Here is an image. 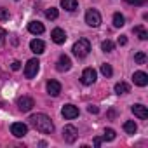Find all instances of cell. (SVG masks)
Returning a JSON list of instances; mask_svg holds the SVG:
<instances>
[{
    "instance_id": "cell-25",
    "label": "cell",
    "mask_w": 148,
    "mask_h": 148,
    "mask_svg": "<svg viewBox=\"0 0 148 148\" xmlns=\"http://www.w3.org/2000/svg\"><path fill=\"white\" fill-rule=\"evenodd\" d=\"M45 18H47V19H56V18H58V9H56V7H49V9L45 11Z\"/></svg>"
},
{
    "instance_id": "cell-27",
    "label": "cell",
    "mask_w": 148,
    "mask_h": 148,
    "mask_svg": "<svg viewBox=\"0 0 148 148\" xmlns=\"http://www.w3.org/2000/svg\"><path fill=\"white\" fill-rule=\"evenodd\" d=\"M9 19V11L5 7H0V21H7Z\"/></svg>"
},
{
    "instance_id": "cell-2",
    "label": "cell",
    "mask_w": 148,
    "mask_h": 148,
    "mask_svg": "<svg viewBox=\"0 0 148 148\" xmlns=\"http://www.w3.org/2000/svg\"><path fill=\"white\" fill-rule=\"evenodd\" d=\"M71 51H73V54H75L79 59H82V58H86L91 52V44H89L87 38H79L75 44H73Z\"/></svg>"
},
{
    "instance_id": "cell-18",
    "label": "cell",
    "mask_w": 148,
    "mask_h": 148,
    "mask_svg": "<svg viewBox=\"0 0 148 148\" xmlns=\"http://www.w3.org/2000/svg\"><path fill=\"white\" fill-rule=\"evenodd\" d=\"M113 89H115V94H119V96H120V94H127V92L131 91L129 84H125V82H117Z\"/></svg>"
},
{
    "instance_id": "cell-17",
    "label": "cell",
    "mask_w": 148,
    "mask_h": 148,
    "mask_svg": "<svg viewBox=\"0 0 148 148\" xmlns=\"http://www.w3.org/2000/svg\"><path fill=\"white\" fill-rule=\"evenodd\" d=\"M61 7L68 12H73L79 7V0H61Z\"/></svg>"
},
{
    "instance_id": "cell-5",
    "label": "cell",
    "mask_w": 148,
    "mask_h": 148,
    "mask_svg": "<svg viewBox=\"0 0 148 148\" xmlns=\"http://www.w3.org/2000/svg\"><path fill=\"white\" fill-rule=\"evenodd\" d=\"M79 138V131L77 127H73V125H64L63 127V139L66 143H75Z\"/></svg>"
},
{
    "instance_id": "cell-12",
    "label": "cell",
    "mask_w": 148,
    "mask_h": 148,
    "mask_svg": "<svg viewBox=\"0 0 148 148\" xmlns=\"http://www.w3.org/2000/svg\"><path fill=\"white\" fill-rule=\"evenodd\" d=\"M51 38H52L54 44H64V40H66V32L61 30V28H54V30L51 32Z\"/></svg>"
},
{
    "instance_id": "cell-19",
    "label": "cell",
    "mask_w": 148,
    "mask_h": 148,
    "mask_svg": "<svg viewBox=\"0 0 148 148\" xmlns=\"http://www.w3.org/2000/svg\"><path fill=\"white\" fill-rule=\"evenodd\" d=\"M124 131H125L127 134H136V131H138L136 122H134V120H127V122H124Z\"/></svg>"
},
{
    "instance_id": "cell-9",
    "label": "cell",
    "mask_w": 148,
    "mask_h": 148,
    "mask_svg": "<svg viewBox=\"0 0 148 148\" xmlns=\"http://www.w3.org/2000/svg\"><path fill=\"white\" fill-rule=\"evenodd\" d=\"M18 108L21 110V112H30L33 106H35V103H33V99L32 98H28V96H21V98H18Z\"/></svg>"
},
{
    "instance_id": "cell-13",
    "label": "cell",
    "mask_w": 148,
    "mask_h": 148,
    "mask_svg": "<svg viewBox=\"0 0 148 148\" xmlns=\"http://www.w3.org/2000/svg\"><path fill=\"white\" fill-rule=\"evenodd\" d=\"M59 92H61V84L58 80H47V94L56 98L59 96Z\"/></svg>"
},
{
    "instance_id": "cell-15",
    "label": "cell",
    "mask_w": 148,
    "mask_h": 148,
    "mask_svg": "<svg viewBox=\"0 0 148 148\" xmlns=\"http://www.w3.org/2000/svg\"><path fill=\"white\" fill-rule=\"evenodd\" d=\"M30 49H32V52H35V54H42V52L45 51V44H44L40 38H33V40L30 42Z\"/></svg>"
},
{
    "instance_id": "cell-31",
    "label": "cell",
    "mask_w": 148,
    "mask_h": 148,
    "mask_svg": "<svg viewBox=\"0 0 148 148\" xmlns=\"http://www.w3.org/2000/svg\"><path fill=\"white\" fill-rule=\"evenodd\" d=\"M125 44H127L125 35H120V37H119V45H125Z\"/></svg>"
},
{
    "instance_id": "cell-24",
    "label": "cell",
    "mask_w": 148,
    "mask_h": 148,
    "mask_svg": "<svg viewBox=\"0 0 148 148\" xmlns=\"http://www.w3.org/2000/svg\"><path fill=\"white\" fill-rule=\"evenodd\" d=\"M115 136H117V134H115V131L108 127V129H105V134H103V139H105V141H113V139H115Z\"/></svg>"
},
{
    "instance_id": "cell-14",
    "label": "cell",
    "mask_w": 148,
    "mask_h": 148,
    "mask_svg": "<svg viewBox=\"0 0 148 148\" xmlns=\"http://www.w3.org/2000/svg\"><path fill=\"white\" fill-rule=\"evenodd\" d=\"M131 112H132L138 119H141V120L148 119V110H146V106H143V105H139V103L132 105V106H131Z\"/></svg>"
},
{
    "instance_id": "cell-29",
    "label": "cell",
    "mask_w": 148,
    "mask_h": 148,
    "mask_svg": "<svg viewBox=\"0 0 148 148\" xmlns=\"http://www.w3.org/2000/svg\"><path fill=\"white\" fill-rule=\"evenodd\" d=\"M87 112H89V113H98V112H99V108H98L96 105H89V108H87Z\"/></svg>"
},
{
    "instance_id": "cell-4",
    "label": "cell",
    "mask_w": 148,
    "mask_h": 148,
    "mask_svg": "<svg viewBox=\"0 0 148 148\" xmlns=\"http://www.w3.org/2000/svg\"><path fill=\"white\" fill-rule=\"evenodd\" d=\"M86 23L91 26V28H98L101 25V14L96 11V9H89L86 12Z\"/></svg>"
},
{
    "instance_id": "cell-10",
    "label": "cell",
    "mask_w": 148,
    "mask_h": 148,
    "mask_svg": "<svg viewBox=\"0 0 148 148\" xmlns=\"http://www.w3.org/2000/svg\"><path fill=\"white\" fill-rule=\"evenodd\" d=\"M56 68H58V71H68L71 68V59L66 54H61L58 63H56Z\"/></svg>"
},
{
    "instance_id": "cell-21",
    "label": "cell",
    "mask_w": 148,
    "mask_h": 148,
    "mask_svg": "<svg viewBox=\"0 0 148 148\" xmlns=\"http://www.w3.org/2000/svg\"><path fill=\"white\" fill-rule=\"evenodd\" d=\"M132 32L138 35V38H139V40H146V38H148V33H146V30H145L141 25H139V26H134V28H132Z\"/></svg>"
},
{
    "instance_id": "cell-26",
    "label": "cell",
    "mask_w": 148,
    "mask_h": 148,
    "mask_svg": "<svg viewBox=\"0 0 148 148\" xmlns=\"http://www.w3.org/2000/svg\"><path fill=\"white\" fill-rule=\"evenodd\" d=\"M134 61H136L138 64H145V63H146V54H145V52H136V54H134Z\"/></svg>"
},
{
    "instance_id": "cell-16",
    "label": "cell",
    "mask_w": 148,
    "mask_h": 148,
    "mask_svg": "<svg viewBox=\"0 0 148 148\" xmlns=\"http://www.w3.org/2000/svg\"><path fill=\"white\" fill-rule=\"evenodd\" d=\"M44 25L40 23V21H30L28 23V32L30 33H33V35H40V33H44Z\"/></svg>"
},
{
    "instance_id": "cell-28",
    "label": "cell",
    "mask_w": 148,
    "mask_h": 148,
    "mask_svg": "<svg viewBox=\"0 0 148 148\" xmlns=\"http://www.w3.org/2000/svg\"><path fill=\"white\" fill-rule=\"evenodd\" d=\"M125 2L131 5H143V4H146V0H125Z\"/></svg>"
},
{
    "instance_id": "cell-1",
    "label": "cell",
    "mask_w": 148,
    "mask_h": 148,
    "mask_svg": "<svg viewBox=\"0 0 148 148\" xmlns=\"http://www.w3.org/2000/svg\"><path fill=\"white\" fill-rule=\"evenodd\" d=\"M30 124L38 132H44V134H52L54 132V124H52L51 117H47L45 113H33L30 117Z\"/></svg>"
},
{
    "instance_id": "cell-23",
    "label": "cell",
    "mask_w": 148,
    "mask_h": 148,
    "mask_svg": "<svg viewBox=\"0 0 148 148\" xmlns=\"http://www.w3.org/2000/svg\"><path fill=\"white\" fill-rule=\"evenodd\" d=\"M101 73H103L105 77H112V75H113V70H112V66H110L108 63H103V64H101Z\"/></svg>"
},
{
    "instance_id": "cell-30",
    "label": "cell",
    "mask_w": 148,
    "mask_h": 148,
    "mask_svg": "<svg viewBox=\"0 0 148 148\" xmlns=\"http://www.w3.org/2000/svg\"><path fill=\"white\" fill-rule=\"evenodd\" d=\"M11 68H12L14 71H18V70L21 68V63H19V61H12V64H11Z\"/></svg>"
},
{
    "instance_id": "cell-3",
    "label": "cell",
    "mask_w": 148,
    "mask_h": 148,
    "mask_svg": "<svg viewBox=\"0 0 148 148\" xmlns=\"http://www.w3.org/2000/svg\"><path fill=\"white\" fill-rule=\"evenodd\" d=\"M38 70H40V61L37 58L28 59V63L25 64V77L26 79H33L37 73H38Z\"/></svg>"
},
{
    "instance_id": "cell-7",
    "label": "cell",
    "mask_w": 148,
    "mask_h": 148,
    "mask_svg": "<svg viewBox=\"0 0 148 148\" xmlns=\"http://www.w3.org/2000/svg\"><path fill=\"white\" fill-rule=\"evenodd\" d=\"M61 115L64 117V119H68V120H71V119H77L79 117V108L75 106V105H63V108H61Z\"/></svg>"
},
{
    "instance_id": "cell-11",
    "label": "cell",
    "mask_w": 148,
    "mask_h": 148,
    "mask_svg": "<svg viewBox=\"0 0 148 148\" xmlns=\"http://www.w3.org/2000/svg\"><path fill=\"white\" fill-rule=\"evenodd\" d=\"M132 82L136 86H139V87H145L148 84V75L145 71H134L132 73Z\"/></svg>"
},
{
    "instance_id": "cell-22",
    "label": "cell",
    "mask_w": 148,
    "mask_h": 148,
    "mask_svg": "<svg viewBox=\"0 0 148 148\" xmlns=\"http://www.w3.org/2000/svg\"><path fill=\"white\" fill-rule=\"evenodd\" d=\"M113 47H115V45H113L112 40H103V42H101V51H103V52H112Z\"/></svg>"
},
{
    "instance_id": "cell-6",
    "label": "cell",
    "mask_w": 148,
    "mask_h": 148,
    "mask_svg": "<svg viewBox=\"0 0 148 148\" xmlns=\"http://www.w3.org/2000/svg\"><path fill=\"white\" fill-rule=\"evenodd\" d=\"M96 70L94 68H86L84 71H82V77H80V80H82V84L84 86H91V84H94L96 82Z\"/></svg>"
},
{
    "instance_id": "cell-20",
    "label": "cell",
    "mask_w": 148,
    "mask_h": 148,
    "mask_svg": "<svg viewBox=\"0 0 148 148\" xmlns=\"http://www.w3.org/2000/svg\"><path fill=\"white\" fill-rule=\"evenodd\" d=\"M124 25H125V18H124L120 12H115V14H113V26H115V28H122Z\"/></svg>"
},
{
    "instance_id": "cell-8",
    "label": "cell",
    "mask_w": 148,
    "mask_h": 148,
    "mask_svg": "<svg viewBox=\"0 0 148 148\" xmlns=\"http://www.w3.org/2000/svg\"><path fill=\"white\" fill-rule=\"evenodd\" d=\"M11 132H12L16 138H23V136L28 134V125L23 124V122H14V124L11 125Z\"/></svg>"
},
{
    "instance_id": "cell-32",
    "label": "cell",
    "mask_w": 148,
    "mask_h": 148,
    "mask_svg": "<svg viewBox=\"0 0 148 148\" xmlns=\"http://www.w3.org/2000/svg\"><path fill=\"white\" fill-rule=\"evenodd\" d=\"M101 141H103L101 138H96V139H94V145H96V146H99V145H101Z\"/></svg>"
}]
</instances>
